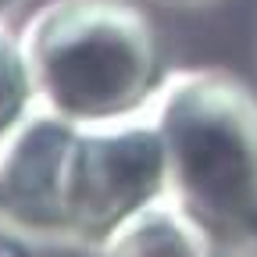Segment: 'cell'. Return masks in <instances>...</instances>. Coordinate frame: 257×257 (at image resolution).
Instances as JSON below:
<instances>
[{
    "label": "cell",
    "instance_id": "1",
    "mask_svg": "<svg viewBox=\"0 0 257 257\" xmlns=\"http://www.w3.org/2000/svg\"><path fill=\"white\" fill-rule=\"evenodd\" d=\"M165 197V157L150 118L75 125L32 107L0 140V229L96 246Z\"/></svg>",
    "mask_w": 257,
    "mask_h": 257
},
{
    "label": "cell",
    "instance_id": "2",
    "mask_svg": "<svg viewBox=\"0 0 257 257\" xmlns=\"http://www.w3.org/2000/svg\"><path fill=\"white\" fill-rule=\"evenodd\" d=\"M165 197L221 243L257 239V89L229 68L168 72L147 111Z\"/></svg>",
    "mask_w": 257,
    "mask_h": 257
},
{
    "label": "cell",
    "instance_id": "3",
    "mask_svg": "<svg viewBox=\"0 0 257 257\" xmlns=\"http://www.w3.org/2000/svg\"><path fill=\"white\" fill-rule=\"evenodd\" d=\"M18 40L36 107L75 125L143 118L168 75L136 0H43Z\"/></svg>",
    "mask_w": 257,
    "mask_h": 257
},
{
    "label": "cell",
    "instance_id": "4",
    "mask_svg": "<svg viewBox=\"0 0 257 257\" xmlns=\"http://www.w3.org/2000/svg\"><path fill=\"white\" fill-rule=\"evenodd\" d=\"M93 250L96 257H225V246L168 197L136 211Z\"/></svg>",
    "mask_w": 257,
    "mask_h": 257
},
{
    "label": "cell",
    "instance_id": "5",
    "mask_svg": "<svg viewBox=\"0 0 257 257\" xmlns=\"http://www.w3.org/2000/svg\"><path fill=\"white\" fill-rule=\"evenodd\" d=\"M32 107H36V96H32L22 40H18V32L11 25L0 22V140H4Z\"/></svg>",
    "mask_w": 257,
    "mask_h": 257
},
{
    "label": "cell",
    "instance_id": "6",
    "mask_svg": "<svg viewBox=\"0 0 257 257\" xmlns=\"http://www.w3.org/2000/svg\"><path fill=\"white\" fill-rule=\"evenodd\" d=\"M0 257H25V246L18 243V236L0 229Z\"/></svg>",
    "mask_w": 257,
    "mask_h": 257
},
{
    "label": "cell",
    "instance_id": "7",
    "mask_svg": "<svg viewBox=\"0 0 257 257\" xmlns=\"http://www.w3.org/2000/svg\"><path fill=\"white\" fill-rule=\"evenodd\" d=\"M0 4H4V0H0Z\"/></svg>",
    "mask_w": 257,
    "mask_h": 257
}]
</instances>
